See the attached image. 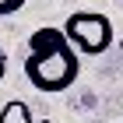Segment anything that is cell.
<instances>
[{
    "label": "cell",
    "instance_id": "obj_1",
    "mask_svg": "<svg viewBox=\"0 0 123 123\" xmlns=\"http://www.w3.org/2000/svg\"><path fill=\"white\" fill-rule=\"evenodd\" d=\"M77 74H81V56L74 46L67 42V35L56 25H42L28 35V56H25V77L39 92H67L74 88Z\"/></svg>",
    "mask_w": 123,
    "mask_h": 123
},
{
    "label": "cell",
    "instance_id": "obj_2",
    "mask_svg": "<svg viewBox=\"0 0 123 123\" xmlns=\"http://www.w3.org/2000/svg\"><path fill=\"white\" fill-rule=\"evenodd\" d=\"M60 32L67 35V42L74 46L77 56H102L116 42L113 21L105 14H98V11H74V14H67Z\"/></svg>",
    "mask_w": 123,
    "mask_h": 123
},
{
    "label": "cell",
    "instance_id": "obj_3",
    "mask_svg": "<svg viewBox=\"0 0 123 123\" xmlns=\"http://www.w3.org/2000/svg\"><path fill=\"white\" fill-rule=\"evenodd\" d=\"M0 123H35L32 105L25 102V98H11V102H4V109H0Z\"/></svg>",
    "mask_w": 123,
    "mask_h": 123
},
{
    "label": "cell",
    "instance_id": "obj_4",
    "mask_svg": "<svg viewBox=\"0 0 123 123\" xmlns=\"http://www.w3.org/2000/svg\"><path fill=\"white\" fill-rule=\"evenodd\" d=\"M28 0H0V18H11V14H18Z\"/></svg>",
    "mask_w": 123,
    "mask_h": 123
},
{
    "label": "cell",
    "instance_id": "obj_5",
    "mask_svg": "<svg viewBox=\"0 0 123 123\" xmlns=\"http://www.w3.org/2000/svg\"><path fill=\"white\" fill-rule=\"evenodd\" d=\"M7 77V56H4V49H0V81Z\"/></svg>",
    "mask_w": 123,
    "mask_h": 123
},
{
    "label": "cell",
    "instance_id": "obj_6",
    "mask_svg": "<svg viewBox=\"0 0 123 123\" xmlns=\"http://www.w3.org/2000/svg\"><path fill=\"white\" fill-rule=\"evenodd\" d=\"M35 123H53V120H49V116H39V120H35Z\"/></svg>",
    "mask_w": 123,
    "mask_h": 123
},
{
    "label": "cell",
    "instance_id": "obj_7",
    "mask_svg": "<svg viewBox=\"0 0 123 123\" xmlns=\"http://www.w3.org/2000/svg\"><path fill=\"white\" fill-rule=\"evenodd\" d=\"M120 49H123V39H120Z\"/></svg>",
    "mask_w": 123,
    "mask_h": 123
}]
</instances>
